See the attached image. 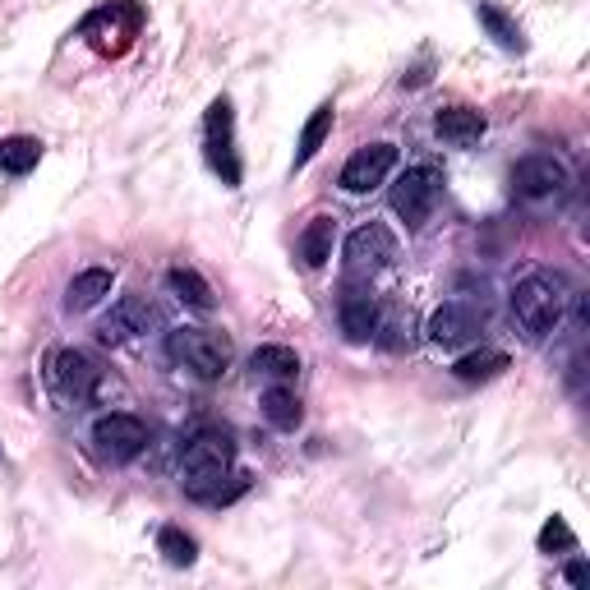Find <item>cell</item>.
Listing matches in <instances>:
<instances>
[{
	"instance_id": "6da1fadb",
	"label": "cell",
	"mask_w": 590,
	"mask_h": 590,
	"mask_svg": "<svg viewBox=\"0 0 590 590\" xmlns=\"http://www.w3.org/2000/svg\"><path fill=\"white\" fill-rule=\"evenodd\" d=\"M568 282L558 272H531L521 277L517 291H512V314L517 323L531 332V337H549L568 314Z\"/></svg>"
},
{
	"instance_id": "7a4b0ae2",
	"label": "cell",
	"mask_w": 590,
	"mask_h": 590,
	"mask_svg": "<svg viewBox=\"0 0 590 590\" xmlns=\"http://www.w3.org/2000/svg\"><path fill=\"white\" fill-rule=\"evenodd\" d=\"M167 356L176 364L190 369V374H199V379L212 383V379H222L227 369H231L236 347H231L227 332H212V328H176L167 337Z\"/></svg>"
},
{
	"instance_id": "3957f363",
	"label": "cell",
	"mask_w": 590,
	"mask_h": 590,
	"mask_svg": "<svg viewBox=\"0 0 590 590\" xmlns=\"http://www.w3.org/2000/svg\"><path fill=\"white\" fill-rule=\"evenodd\" d=\"M47 383L60 401H92L102 388V369L88 351H74V347H60L47 356Z\"/></svg>"
},
{
	"instance_id": "277c9868",
	"label": "cell",
	"mask_w": 590,
	"mask_h": 590,
	"mask_svg": "<svg viewBox=\"0 0 590 590\" xmlns=\"http://www.w3.org/2000/svg\"><path fill=\"white\" fill-rule=\"evenodd\" d=\"M236 461V448L227 433H199V439L184 443L180 452V476H184V489H208L217 484Z\"/></svg>"
},
{
	"instance_id": "5b68a950",
	"label": "cell",
	"mask_w": 590,
	"mask_h": 590,
	"mask_svg": "<svg viewBox=\"0 0 590 590\" xmlns=\"http://www.w3.org/2000/svg\"><path fill=\"white\" fill-rule=\"evenodd\" d=\"M203 148H208V167L222 176V184H240V158H236V111L227 98H217L208 107V120H203Z\"/></svg>"
},
{
	"instance_id": "8992f818",
	"label": "cell",
	"mask_w": 590,
	"mask_h": 590,
	"mask_svg": "<svg viewBox=\"0 0 590 590\" xmlns=\"http://www.w3.org/2000/svg\"><path fill=\"white\" fill-rule=\"evenodd\" d=\"M439 190H443L439 167H411V171H401L397 184H392V212L407 227H424L433 203H439Z\"/></svg>"
},
{
	"instance_id": "52a82bcc",
	"label": "cell",
	"mask_w": 590,
	"mask_h": 590,
	"mask_svg": "<svg viewBox=\"0 0 590 590\" xmlns=\"http://www.w3.org/2000/svg\"><path fill=\"white\" fill-rule=\"evenodd\" d=\"M341 259H347V272L351 277H374L383 268H392L397 259V236L383 227V222H364L347 236V250H341Z\"/></svg>"
},
{
	"instance_id": "ba28073f",
	"label": "cell",
	"mask_w": 590,
	"mask_h": 590,
	"mask_svg": "<svg viewBox=\"0 0 590 590\" xmlns=\"http://www.w3.org/2000/svg\"><path fill=\"white\" fill-rule=\"evenodd\" d=\"M512 190L526 203H544L558 199L568 190V167L553 158V152H526V158L512 167Z\"/></svg>"
},
{
	"instance_id": "9c48e42d",
	"label": "cell",
	"mask_w": 590,
	"mask_h": 590,
	"mask_svg": "<svg viewBox=\"0 0 590 590\" xmlns=\"http://www.w3.org/2000/svg\"><path fill=\"white\" fill-rule=\"evenodd\" d=\"M92 448H98L107 461H134L148 448V424L139 416H126V411L98 416V424H92Z\"/></svg>"
},
{
	"instance_id": "30bf717a",
	"label": "cell",
	"mask_w": 590,
	"mask_h": 590,
	"mask_svg": "<svg viewBox=\"0 0 590 590\" xmlns=\"http://www.w3.org/2000/svg\"><path fill=\"white\" fill-rule=\"evenodd\" d=\"M392 167H397V143H369V148L356 152L347 167H341V190H347V194L379 190Z\"/></svg>"
},
{
	"instance_id": "8fae6325",
	"label": "cell",
	"mask_w": 590,
	"mask_h": 590,
	"mask_svg": "<svg viewBox=\"0 0 590 590\" xmlns=\"http://www.w3.org/2000/svg\"><path fill=\"white\" fill-rule=\"evenodd\" d=\"M148 328H152V304L143 296H120L111 304V314L98 323V337L102 347H126V341H134Z\"/></svg>"
},
{
	"instance_id": "7c38bea8",
	"label": "cell",
	"mask_w": 590,
	"mask_h": 590,
	"mask_svg": "<svg viewBox=\"0 0 590 590\" xmlns=\"http://www.w3.org/2000/svg\"><path fill=\"white\" fill-rule=\"evenodd\" d=\"M484 314H476L471 304H461V300H448L443 309H433V319H429V341L433 347H461V341H471L480 332Z\"/></svg>"
},
{
	"instance_id": "4fadbf2b",
	"label": "cell",
	"mask_w": 590,
	"mask_h": 590,
	"mask_svg": "<svg viewBox=\"0 0 590 590\" xmlns=\"http://www.w3.org/2000/svg\"><path fill=\"white\" fill-rule=\"evenodd\" d=\"M337 319H341V332H347V341H369L379 332V304H374V296H369L364 287H347L341 291V300H337Z\"/></svg>"
},
{
	"instance_id": "5bb4252c",
	"label": "cell",
	"mask_w": 590,
	"mask_h": 590,
	"mask_svg": "<svg viewBox=\"0 0 590 590\" xmlns=\"http://www.w3.org/2000/svg\"><path fill=\"white\" fill-rule=\"evenodd\" d=\"M433 130H439V139L457 143V148H471L484 139V116L476 107H443L439 120H433Z\"/></svg>"
},
{
	"instance_id": "9a60e30c",
	"label": "cell",
	"mask_w": 590,
	"mask_h": 590,
	"mask_svg": "<svg viewBox=\"0 0 590 590\" xmlns=\"http://www.w3.org/2000/svg\"><path fill=\"white\" fill-rule=\"evenodd\" d=\"M250 369L263 379H272V383H291L300 374V356L291 347H282V341H268V347H259L250 356Z\"/></svg>"
},
{
	"instance_id": "2e32d148",
	"label": "cell",
	"mask_w": 590,
	"mask_h": 590,
	"mask_svg": "<svg viewBox=\"0 0 590 590\" xmlns=\"http://www.w3.org/2000/svg\"><path fill=\"white\" fill-rule=\"evenodd\" d=\"M111 282H116V277H111L107 268H88V272H79L74 282L66 287V309H70V314H83V309H92L102 296H111Z\"/></svg>"
},
{
	"instance_id": "e0dca14e",
	"label": "cell",
	"mask_w": 590,
	"mask_h": 590,
	"mask_svg": "<svg viewBox=\"0 0 590 590\" xmlns=\"http://www.w3.org/2000/svg\"><path fill=\"white\" fill-rule=\"evenodd\" d=\"M332 240H337V217H314L304 231H300V259L304 268H323L332 259Z\"/></svg>"
},
{
	"instance_id": "ac0fdd59",
	"label": "cell",
	"mask_w": 590,
	"mask_h": 590,
	"mask_svg": "<svg viewBox=\"0 0 590 590\" xmlns=\"http://www.w3.org/2000/svg\"><path fill=\"white\" fill-rule=\"evenodd\" d=\"M332 120H337V107H332V102L314 107V116L304 120V130H300V143H296V171H300V167H309V162L319 158L323 139L332 134Z\"/></svg>"
},
{
	"instance_id": "d6986e66",
	"label": "cell",
	"mask_w": 590,
	"mask_h": 590,
	"mask_svg": "<svg viewBox=\"0 0 590 590\" xmlns=\"http://www.w3.org/2000/svg\"><path fill=\"white\" fill-rule=\"evenodd\" d=\"M476 19H480V28L484 33L499 42L503 51H526V38H521V28H517V19L512 14H503L499 6H489V0H480L476 6Z\"/></svg>"
},
{
	"instance_id": "ffe728a7",
	"label": "cell",
	"mask_w": 590,
	"mask_h": 590,
	"mask_svg": "<svg viewBox=\"0 0 590 590\" xmlns=\"http://www.w3.org/2000/svg\"><path fill=\"white\" fill-rule=\"evenodd\" d=\"M42 162V143L33 134H14V139H0V171L10 176H28Z\"/></svg>"
},
{
	"instance_id": "44dd1931",
	"label": "cell",
	"mask_w": 590,
	"mask_h": 590,
	"mask_svg": "<svg viewBox=\"0 0 590 590\" xmlns=\"http://www.w3.org/2000/svg\"><path fill=\"white\" fill-rule=\"evenodd\" d=\"M263 420L272 424V429H296L300 424V397L287 388V383H272L268 392H263Z\"/></svg>"
},
{
	"instance_id": "7402d4cb",
	"label": "cell",
	"mask_w": 590,
	"mask_h": 590,
	"mask_svg": "<svg viewBox=\"0 0 590 590\" xmlns=\"http://www.w3.org/2000/svg\"><path fill=\"white\" fill-rule=\"evenodd\" d=\"M503 369H508V356L503 351H471V356H461L452 364V374L461 383H484V379H499Z\"/></svg>"
},
{
	"instance_id": "603a6c76",
	"label": "cell",
	"mask_w": 590,
	"mask_h": 590,
	"mask_svg": "<svg viewBox=\"0 0 590 590\" xmlns=\"http://www.w3.org/2000/svg\"><path fill=\"white\" fill-rule=\"evenodd\" d=\"M167 287L184 300V304H194V309H212V287L203 282V277L194 272V268H184V263H176L171 272H167Z\"/></svg>"
},
{
	"instance_id": "cb8c5ba5",
	"label": "cell",
	"mask_w": 590,
	"mask_h": 590,
	"mask_svg": "<svg viewBox=\"0 0 590 590\" xmlns=\"http://www.w3.org/2000/svg\"><path fill=\"white\" fill-rule=\"evenodd\" d=\"M158 553L167 558L171 568H190L199 558V544H194V536H184L180 526H162V531H158Z\"/></svg>"
},
{
	"instance_id": "d4e9b609",
	"label": "cell",
	"mask_w": 590,
	"mask_h": 590,
	"mask_svg": "<svg viewBox=\"0 0 590 590\" xmlns=\"http://www.w3.org/2000/svg\"><path fill=\"white\" fill-rule=\"evenodd\" d=\"M540 553H553V549H577V536H572V526L563 521V517H549L544 526H540Z\"/></svg>"
},
{
	"instance_id": "484cf974",
	"label": "cell",
	"mask_w": 590,
	"mask_h": 590,
	"mask_svg": "<svg viewBox=\"0 0 590 590\" xmlns=\"http://www.w3.org/2000/svg\"><path fill=\"white\" fill-rule=\"evenodd\" d=\"M568 581H572V586H586V581H590V568L581 563V558H577V563H568Z\"/></svg>"
}]
</instances>
